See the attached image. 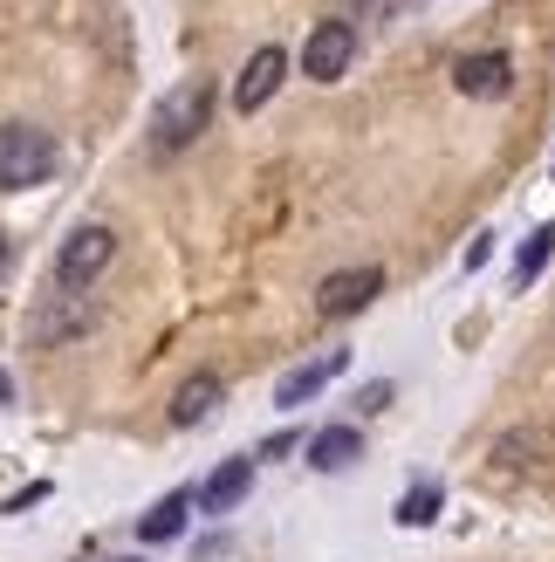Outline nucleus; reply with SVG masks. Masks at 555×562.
I'll list each match as a JSON object with an SVG mask.
<instances>
[{
	"label": "nucleus",
	"instance_id": "1",
	"mask_svg": "<svg viewBox=\"0 0 555 562\" xmlns=\"http://www.w3.org/2000/svg\"><path fill=\"white\" fill-rule=\"evenodd\" d=\"M213 103H219L213 76L172 82V90L158 97V110H151V158H179L185 145H200V131L213 124Z\"/></svg>",
	"mask_w": 555,
	"mask_h": 562
},
{
	"label": "nucleus",
	"instance_id": "2",
	"mask_svg": "<svg viewBox=\"0 0 555 562\" xmlns=\"http://www.w3.org/2000/svg\"><path fill=\"white\" fill-rule=\"evenodd\" d=\"M55 165H63V145H55V131L42 124H0V192H35L55 179Z\"/></svg>",
	"mask_w": 555,
	"mask_h": 562
},
{
	"label": "nucleus",
	"instance_id": "3",
	"mask_svg": "<svg viewBox=\"0 0 555 562\" xmlns=\"http://www.w3.org/2000/svg\"><path fill=\"white\" fill-rule=\"evenodd\" d=\"M110 261H117V227L82 220V227H69V240L55 247V289H63V295H82Z\"/></svg>",
	"mask_w": 555,
	"mask_h": 562
},
{
	"label": "nucleus",
	"instance_id": "4",
	"mask_svg": "<svg viewBox=\"0 0 555 562\" xmlns=\"http://www.w3.org/2000/svg\"><path fill=\"white\" fill-rule=\"evenodd\" d=\"M97 323H103V308L90 295H63V289H55L48 302H35V316H27V344H35V350H63V344H76V336H90Z\"/></svg>",
	"mask_w": 555,
	"mask_h": 562
},
{
	"label": "nucleus",
	"instance_id": "5",
	"mask_svg": "<svg viewBox=\"0 0 555 562\" xmlns=\"http://www.w3.org/2000/svg\"><path fill=\"white\" fill-rule=\"evenodd\" d=\"M356 21L350 14H329V21H316L309 27V42H302V76L309 82H343L350 76V63H356Z\"/></svg>",
	"mask_w": 555,
	"mask_h": 562
},
{
	"label": "nucleus",
	"instance_id": "6",
	"mask_svg": "<svg viewBox=\"0 0 555 562\" xmlns=\"http://www.w3.org/2000/svg\"><path fill=\"white\" fill-rule=\"evenodd\" d=\"M377 295H384V268H337V274H322V289H316V316L350 323V316H364Z\"/></svg>",
	"mask_w": 555,
	"mask_h": 562
},
{
	"label": "nucleus",
	"instance_id": "7",
	"mask_svg": "<svg viewBox=\"0 0 555 562\" xmlns=\"http://www.w3.org/2000/svg\"><path fill=\"white\" fill-rule=\"evenodd\" d=\"M453 90H460V97H480V103L508 97V90H514V55H508V48L460 55V63H453Z\"/></svg>",
	"mask_w": 555,
	"mask_h": 562
},
{
	"label": "nucleus",
	"instance_id": "8",
	"mask_svg": "<svg viewBox=\"0 0 555 562\" xmlns=\"http://www.w3.org/2000/svg\"><path fill=\"white\" fill-rule=\"evenodd\" d=\"M282 76H288V48H274V42H261L254 55H247V69H240V82H234V110L240 117H254V110L282 90Z\"/></svg>",
	"mask_w": 555,
	"mask_h": 562
},
{
	"label": "nucleus",
	"instance_id": "9",
	"mask_svg": "<svg viewBox=\"0 0 555 562\" xmlns=\"http://www.w3.org/2000/svg\"><path fill=\"white\" fill-rule=\"evenodd\" d=\"M247 494H254V460H219L206 473V487L192 494V508H200V515H234Z\"/></svg>",
	"mask_w": 555,
	"mask_h": 562
},
{
	"label": "nucleus",
	"instance_id": "10",
	"mask_svg": "<svg viewBox=\"0 0 555 562\" xmlns=\"http://www.w3.org/2000/svg\"><path fill=\"white\" fill-rule=\"evenodd\" d=\"M343 371H350V350H322L316 363H295V371H282V384H274V405L295 412L302 398H316V391H322L329 378H343Z\"/></svg>",
	"mask_w": 555,
	"mask_h": 562
},
{
	"label": "nucleus",
	"instance_id": "11",
	"mask_svg": "<svg viewBox=\"0 0 555 562\" xmlns=\"http://www.w3.org/2000/svg\"><path fill=\"white\" fill-rule=\"evenodd\" d=\"M219 398H227V378H219V371H192V378L172 391V412H165V418L185 432V426H200V418H213Z\"/></svg>",
	"mask_w": 555,
	"mask_h": 562
},
{
	"label": "nucleus",
	"instance_id": "12",
	"mask_svg": "<svg viewBox=\"0 0 555 562\" xmlns=\"http://www.w3.org/2000/svg\"><path fill=\"white\" fill-rule=\"evenodd\" d=\"M185 521H192V487H172L165 501H151V508L137 515V542H145V549L179 542V536H185Z\"/></svg>",
	"mask_w": 555,
	"mask_h": 562
},
{
	"label": "nucleus",
	"instance_id": "13",
	"mask_svg": "<svg viewBox=\"0 0 555 562\" xmlns=\"http://www.w3.org/2000/svg\"><path fill=\"white\" fill-rule=\"evenodd\" d=\"M302 453H309L316 473H343V467L364 460V432H356V426H322V432L302 439Z\"/></svg>",
	"mask_w": 555,
	"mask_h": 562
},
{
	"label": "nucleus",
	"instance_id": "14",
	"mask_svg": "<svg viewBox=\"0 0 555 562\" xmlns=\"http://www.w3.org/2000/svg\"><path fill=\"white\" fill-rule=\"evenodd\" d=\"M494 460H501L508 473H521V467H555V432L548 426H529V432H508L501 446H494Z\"/></svg>",
	"mask_w": 555,
	"mask_h": 562
},
{
	"label": "nucleus",
	"instance_id": "15",
	"mask_svg": "<svg viewBox=\"0 0 555 562\" xmlns=\"http://www.w3.org/2000/svg\"><path fill=\"white\" fill-rule=\"evenodd\" d=\"M439 508H446V487H439V481H411L398 494V528H426V521H439Z\"/></svg>",
	"mask_w": 555,
	"mask_h": 562
},
{
	"label": "nucleus",
	"instance_id": "16",
	"mask_svg": "<svg viewBox=\"0 0 555 562\" xmlns=\"http://www.w3.org/2000/svg\"><path fill=\"white\" fill-rule=\"evenodd\" d=\"M548 261H555V227H535L529 240H521V255H514V281L529 289V281L548 274Z\"/></svg>",
	"mask_w": 555,
	"mask_h": 562
},
{
	"label": "nucleus",
	"instance_id": "17",
	"mask_svg": "<svg viewBox=\"0 0 555 562\" xmlns=\"http://www.w3.org/2000/svg\"><path fill=\"white\" fill-rule=\"evenodd\" d=\"M487 261H494V234H487V227H480V234H474V240H466V255H460V268H466V274H480V268H487Z\"/></svg>",
	"mask_w": 555,
	"mask_h": 562
},
{
	"label": "nucleus",
	"instance_id": "18",
	"mask_svg": "<svg viewBox=\"0 0 555 562\" xmlns=\"http://www.w3.org/2000/svg\"><path fill=\"white\" fill-rule=\"evenodd\" d=\"M392 391H398L392 378H377V384H364V391H356V412H364V418H371V412H384V405H392Z\"/></svg>",
	"mask_w": 555,
	"mask_h": 562
},
{
	"label": "nucleus",
	"instance_id": "19",
	"mask_svg": "<svg viewBox=\"0 0 555 562\" xmlns=\"http://www.w3.org/2000/svg\"><path fill=\"white\" fill-rule=\"evenodd\" d=\"M295 446H302L295 432H274V439H261V460H282V453H295Z\"/></svg>",
	"mask_w": 555,
	"mask_h": 562
},
{
	"label": "nucleus",
	"instance_id": "20",
	"mask_svg": "<svg viewBox=\"0 0 555 562\" xmlns=\"http://www.w3.org/2000/svg\"><path fill=\"white\" fill-rule=\"evenodd\" d=\"M8 274H14V240L0 234V281H8Z\"/></svg>",
	"mask_w": 555,
	"mask_h": 562
},
{
	"label": "nucleus",
	"instance_id": "21",
	"mask_svg": "<svg viewBox=\"0 0 555 562\" xmlns=\"http://www.w3.org/2000/svg\"><path fill=\"white\" fill-rule=\"evenodd\" d=\"M124 562H145V555H124Z\"/></svg>",
	"mask_w": 555,
	"mask_h": 562
},
{
	"label": "nucleus",
	"instance_id": "22",
	"mask_svg": "<svg viewBox=\"0 0 555 562\" xmlns=\"http://www.w3.org/2000/svg\"><path fill=\"white\" fill-rule=\"evenodd\" d=\"M548 179H555V165H548Z\"/></svg>",
	"mask_w": 555,
	"mask_h": 562
}]
</instances>
